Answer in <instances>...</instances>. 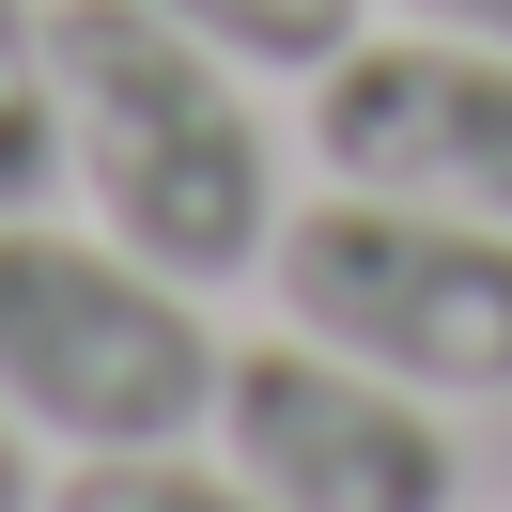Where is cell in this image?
I'll list each match as a JSON object with an SVG mask.
<instances>
[{
    "label": "cell",
    "instance_id": "52a82bcc",
    "mask_svg": "<svg viewBox=\"0 0 512 512\" xmlns=\"http://www.w3.org/2000/svg\"><path fill=\"white\" fill-rule=\"evenodd\" d=\"M171 32H202L218 63H249V78H326L357 32H373V0H156Z\"/></svg>",
    "mask_w": 512,
    "mask_h": 512
},
{
    "label": "cell",
    "instance_id": "7a4b0ae2",
    "mask_svg": "<svg viewBox=\"0 0 512 512\" xmlns=\"http://www.w3.org/2000/svg\"><path fill=\"white\" fill-rule=\"evenodd\" d=\"M218 326L94 218H0V419L32 450H171L218 419Z\"/></svg>",
    "mask_w": 512,
    "mask_h": 512
},
{
    "label": "cell",
    "instance_id": "277c9868",
    "mask_svg": "<svg viewBox=\"0 0 512 512\" xmlns=\"http://www.w3.org/2000/svg\"><path fill=\"white\" fill-rule=\"evenodd\" d=\"M202 450L280 512H466L450 404L373 373V357H342V342H311V326H264V342L218 357Z\"/></svg>",
    "mask_w": 512,
    "mask_h": 512
},
{
    "label": "cell",
    "instance_id": "9c48e42d",
    "mask_svg": "<svg viewBox=\"0 0 512 512\" xmlns=\"http://www.w3.org/2000/svg\"><path fill=\"white\" fill-rule=\"evenodd\" d=\"M388 16H419V32H466V47H512V0H388Z\"/></svg>",
    "mask_w": 512,
    "mask_h": 512
},
{
    "label": "cell",
    "instance_id": "8992f818",
    "mask_svg": "<svg viewBox=\"0 0 512 512\" xmlns=\"http://www.w3.org/2000/svg\"><path fill=\"white\" fill-rule=\"evenodd\" d=\"M63 202V63H47V0H0V218Z\"/></svg>",
    "mask_w": 512,
    "mask_h": 512
},
{
    "label": "cell",
    "instance_id": "6da1fadb",
    "mask_svg": "<svg viewBox=\"0 0 512 512\" xmlns=\"http://www.w3.org/2000/svg\"><path fill=\"white\" fill-rule=\"evenodd\" d=\"M47 63H63V202L171 264L187 295L264 280L280 249V125H264L249 63L171 32L156 0H47Z\"/></svg>",
    "mask_w": 512,
    "mask_h": 512
},
{
    "label": "cell",
    "instance_id": "3957f363",
    "mask_svg": "<svg viewBox=\"0 0 512 512\" xmlns=\"http://www.w3.org/2000/svg\"><path fill=\"white\" fill-rule=\"evenodd\" d=\"M264 295H280V326L435 388V404H512V218L326 187V202L280 218Z\"/></svg>",
    "mask_w": 512,
    "mask_h": 512
},
{
    "label": "cell",
    "instance_id": "30bf717a",
    "mask_svg": "<svg viewBox=\"0 0 512 512\" xmlns=\"http://www.w3.org/2000/svg\"><path fill=\"white\" fill-rule=\"evenodd\" d=\"M0 512H47V481H32V435L0 419Z\"/></svg>",
    "mask_w": 512,
    "mask_h": 512
},
{
    "label": "cell",
    "instance_id": "5b68a950",
    "mask_svg": "<svg viewBox=\"0 0 512 512\" xmlns=\"http://www.w3.org/2000/svg\"><path fill=\"white\" fill-rule=\"evenodd\" d=\"M311 171L373 202H450V218H512V47L466 32H357L311 78Z\"/></svg>",
    "mask_w": 512,
    "mask_h": 512
},
{
    "label": "cell",
    "instance_id": "ba28073f",
    "mask_svg": "<svg viewBox=\"0 0 512 512\" xmlns=\"http://www.w3.org/2000/svg\"><path fill=\"white\" fill-rule=\"evenodd\" d=\"M47 512H280V497H249L202 435H171V450H78L47 481Z\"/></svg>",
    "mask_w": 512,
    "mask_h": 512
}]
</instances>
